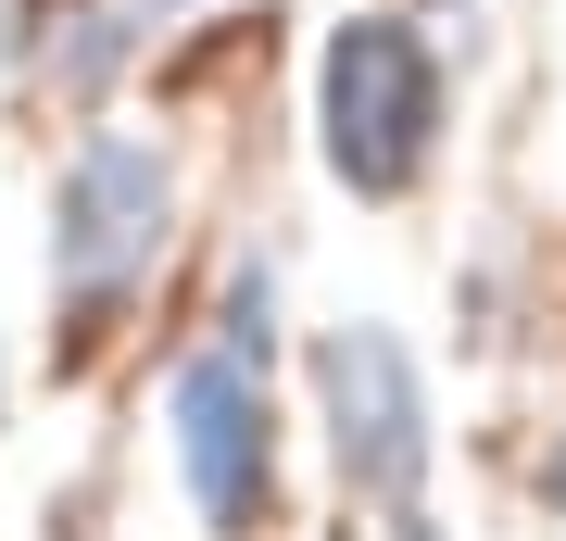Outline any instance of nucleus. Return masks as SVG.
I'll return each instance as SVG.
<instances>
[{
	"label": "nucleus",
	"mask_w": 566,
	"mask_h": 541,
	"mask_svg": "<svg viewBox=\"0 0 566 541\" xmlns=\"http://www.w3.org/2000/svg\"><path fill=\"white\" fill-rule=\"evenodd\" d=\"M315 378H327L340 479L353 491H416V466H428V391H416L403 341H390V327H340V341L315 353Z\"/></svg>",
	"instance_id": "3"
},
{
	"label": "nucleus",
	"mask_w": 566,
	"mask_h": 541,
	"mask_svg": "<svg viewBox=\"0 0 566 541\" xmlns=\"http://www.w3.org/2000/svg\"><path fill=\"white\" fill-rule=\"evenodd\" d=\"M177 466H189V503L214 529H240L264 503V391H252L240 353H202L177 378Z\"/></svg>",
	"instance_id": "4"
},
{
	"label": "nucleus",
	"mask_w": 566,
	"mask_h": 541,
	"mask_svg": "<svg viewBox=\"0 0 566 541\" xmlns=\"http://www.w3.org/2000/svg\"><path fill=\"white\" fill-rule=\"evenodd\" d=\"M428 126H441V63L428 39H403L390 13H365L327 39V164L353 189H403L428 164Z\"/></svg>",
	"instance_id": "1"
},
{
	"label": "nucleus",
	"mask_w": 566,
	"mask_h": 541,
	"mask_svg": "<svg viewBox=\"0 0 566 541\" xmlns=\"http://www.w3.org/2000/svg\"><path fill=\"white\" fill-rule=\"evenodd\" d=\"M403 541H428V529H403Z\"/></svg>",
	"instance_id": "6"
},
{
	"label": "nucleus",
	"mask_w": 566,
	"mask_h": 541,
	"mask_svg": "<svg viewBox=\"0 0 566 541\" xmlns=\"http://www.w3.org/2000/svg\"><path fill=\"white\" fill-rule=\"evenodd\" d=\"M164 252V164L139 139H88L63 164V227H51V264L76 302H114L139 264Z\"/></svg>",
	"instance_id": "2"
},
{
	"label": "nucleus",
	"mask_w": 566,
	"mask_h": 541,
	"mask_svg": "<svg viewBox=\"0 0 566 541\" xmlns=\"http://www.w3.org/2000/svg\"><path fill=\"white\" fill-rule=\"evenodd\" d=\"M554 503H566V466H554Z\"/></svg>",
	"instance_id": "5"
}]
</instances>
